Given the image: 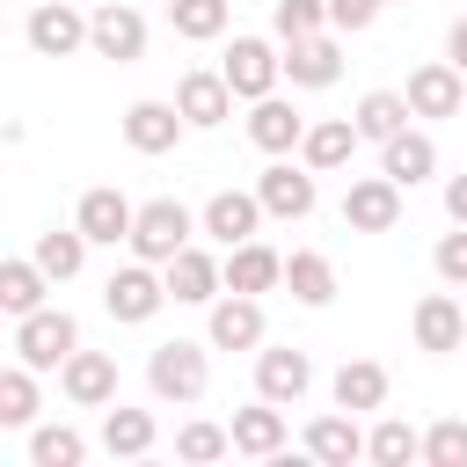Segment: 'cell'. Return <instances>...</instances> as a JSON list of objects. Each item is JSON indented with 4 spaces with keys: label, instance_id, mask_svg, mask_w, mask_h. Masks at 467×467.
I'll return each mask as SVG.
<instances>
[{
    "label": "cell",
    "instance_id": "cell-1",
    "mask_svg": "<svg viewBox=\"0 0 467 467\" xmlns=\"http://www.w3.org/2000/svg\"><path fill=\"white\" fill-rule=\"evenodd\" d=\"M146 387H153V401H175V409L204 401V387H212V358H204V343H190V336L153 343V350H146Z\"/></svg>",
    "mask_w": 467,
    "mask_h": 467
},
{
    "label": "cell",
    "instance_id": "cell-2",
    "mask_svg": "<svg viewBox=\"0 0 467 467\" xmlns=\"http://www.w3.org/2000/svg\"><path fill=\"white\" fill-rule=\"evenodd\" d=\"M190 234H204L197 226V212L182 204V197H153V204H139V219H131V255L139 263H168V255H182L190 248Z\"/></svg>",
    "mask_w": 467,
    "mask_h": 467
},
{
    "label": "cell",
    "instance_id": "cell-3",
    "mask_svg": "<svg viewBox=\"0 0 467 467\" xmlns=\"http://www.w3.org/2000/svg\"><path fill=\"white\" fill-rule=\"evenodd\" d=\"M168 306V270L161 263H124V270H109V285H102V314L109 321H124V328H139V321H153Z\"/></svg>",
    "mask_w": 467,
    "mask_h": 467
},
{
    "label": "cell",
    "instance_id": "cell-4",
    "mask_svg": "<svg viewBox=\"0 0 467 467\" xmlns=\"http://www.w3.org/2000/svg\"><path fill=\"white\" fill-rule=\"evenodd\" d=\"M73 350H80V321H73L66 306H36V314H22V321H15V358H22V365L58 372Z\"/></svg>",
    "mask_w": 467,
    "mask_h": 467
},
{
    "label": "cell",
    "instance_id": "cell-5",
    "mask_svg": "<svg viewBox=\"0 0 467 467\" xmlns=\"http://www.w3.org/2000/svg\"><path fill=\"white\" fill-rule=\"evenodd\" d=\"M219 73H226V88H234L241 102H263V95H277V80H285V51H277L270 36H234L226 58H219Z\"/></svg>",
    "mask_w": 467,
    "mask_h": 467
},
{
    "label": "cell",
    "instance_id": "cell-6",
    "mask_svg": "<svg viewBox=\"0 0 467 467\" xmlns=\"http://www.w3.org/2000/svg\"><path fill=\"white\" fill-rule=\"evenodd\" d=\"M88 51L95 58H117V66H139L146 58V15L131 0H102L88 15Z\"/></svg>",
    "mask_w": 467,
    "mask_h": 467
},
{
    "label": "cell",
    "instance_id": "cell-7",
    "mask_svg": "<svg viewBox=\"0 0 467 467\" xmlns=\"http://www.w3.org/2000/svg\"><path fill=\"white\" fill-rule=\"evenodd\" d=\"M22 36H29L36 58H73V51H88V15L73 0H36L29 22H22Z\"/></svg>",
    "mask_w": 467,
    "mask_h": 467
},
{
    "label": "cell",
    "instance_id": "cell-8",
    "mask_svg": "<svg viewBox=\"0 0 467 467\" xmlns=\"http://www.w3.org/2000/svg\"><path fill=\"white\" fill-rule=\"evenodd\" d=\"M255 197H263V212H270V219H306V212L321 204L314 168H306V161H285V153H270V168L255 175Z\"/></svg>",
    "mask_w": 467,
    "mask_h": 467
},
{
    "label": "cell",
    "instance_id": "cell-9",
    "mask_svg": "<svg viewBox=\"0 0 467 467\" xmlns=\"http://www.w3.org/2000/svg\"><path fill=\"white\" fill-rule=\"evenodd\" d=\"M306 387H314V358L299 343H263L255 350V394L263 401L292 409V401H306Z\"/></svg>",
    "mask_w": 467,
    "mask_h": 467
},
{
    "label": "cell",
    "instance_id": "cell-10",
    "mask_svg": "<svg viewBox=\"0 0 467 467\" xmlns=\"http://www.w3.org/2000/svg\"><path fill=\"white\" fill-rule=\"evenodd\" d=\"M343 226L350 234H394L401 226V182L394 175H358L343 190Z\"/></svg>",
    "mask_w": 467,
    "mask_h": 467
},
{
    "label": "cell",
    "instance_id": "cell-11",
    "mask_svg": "<svg viewBox=\"0 0 467 467\" xmlns=\"http://www.w3.org/2000/svg\"><path fill=\"white\" fill-rule=\"evenodd\" d=\"M204 343L212 350H263V299L255 292H219L212 321H204Z\"/></svg>",
    "mask_w": 467,
    "mask_h": 467
},
{
    "label": "cell",
    "instance_id": "cell-12",
    "mask_svg": "<svg viewBox=\"0 0 467 467\" xmlns=\"http://www.w3.org/2000/svg\"><path fill=\"white\" fill-rule=\"evenodd\" d=\"M131 219H139V204H131L124 190H109V182H95V190L73 204V226H80L95 248H117V241H131Z\"/></svg>",
    "mask_w": 467,
    "mask_h": 467
},
{
    "label": "cell",
    "instance_id": "cell-13",
    "mask_svg": "<svg viewBox=\"0 0 467 467\" xmlns=\"http://www.w3.org/2000/svg\"><path fill=\"white\" fill-rule=\"evenodd\" d=\"M270 212H263V197L255 190H219V197H204V212H197V226L219 241V248H241V241H255V226H263Z\"/></svg>",
    "mask_w": 467,
    "mask_h": 467
},
{
    "label": "cell",
    "instance_id": "cell-14",
    "mask_svg": "<svg viewBox=\"0 0 467 467\" xmlns=\"http://www.w3.org/2000/svg\"><path fill=\"white\" fill-rule=\"evenodd\" d=\"M161 270H168V299H175V306H212V299L226 292V263L204 255L197 241H190L182 255H168Z\"/></svg>",
    "mask_w": 467,
    "mask_h": 467
},
{
    "label": "cell",
    "instance_id": "cell-15",
    "mask_svg": "<svg viewBox=\"0 0 467 467\" xmlns=\"http://www.w3.org/2000/svg\"><path fill=\"white\" fill-rule=\"evenodd\" d=\"M409 328H416V350L445 358V350H460V343H467V306L452 299V285H445V292H423V299H416V314H409Z\"/></svg>",
    "mask_w": 467,
    "mask_h": 467
},
{
    "label": "cell",
    "instance_id": "cell-16",
    "mask_svg": "<svg viewBox=\"0 0 467 467\" xmlns=\"http://www.w3.org/2000/svg\"><path fill=\"white\" fill-rule=\"evenodd\" d=\"M401 95H409V109H416V117H460V109H467V73H460L452 58H431V66H416V73H409V88H401Z\"/></svg>",
    "mask_w": 467,
    "mask_h": 467
},
{
    "label": "cell",
    "instance_id": "cell-17",
    "mask_svg": "<svg viewBox=\"0 0 467 467\" xmlns=\"http://www.w3.org/2000/svg\"><path fill=\"white\" fill-rule=\"evenodd\" d=\"M234 102H241V95L226 88V73H204V66H197V73L175 80V109L190 117V131H219V124L234 117Z\"/></svg>",
    "mask_w": 467,
    "mask_h": 467
},
{
    "label": "cell",
    "instance_id": "cell-18",
    "mask_svg": "<svg viewBox=\"0 0 467 467\" xmlns=\"http://www.w3.org/2000/svg\"><path fill=\"white\" fill-rule=\"evenodd\" d=\"M58 387H66L73 409H109L117 401V358L109 350H73L58 365Z\"/></svg>",
    "mask_w": 467,
    "mask_h": 467
},
{
    "label": "cell",
    "instance_id": "cell-19",
    "mask_svg": "<svg viewBox=\"0 0 467 467\" xmlns=\"http://www.w3.org/2000/svg\"><path fill=\"white\" fill-rule=\"evenodd\" d=\"M285 80H292V88H336V80H343V44H336V29L292 36V44H285Z\"/></svg>",
    "mask_w": 467,
    "mask_h": 467
},
{
    "label": "cell",
    "instance_id": "cell-20",
    "mask_svg": "<svg viewBox=\"0 0 467 467\" xmlns=\"http://www.w3.org/2000/svg\"><path fill=\"white\" fill-rule=\"evenodd\" d=\"M182 131H190V117H182L175 102H153V95H146V102L124 109V146H131V153H175Z\"/></svg>",
    "mask_w": 467,
    "mask_h": 467
},
{
    "label": "cell",
    "instance_id": "cell-21",
    "mask_svg": "<svg viewBox=\"0 0 467 467\" xmlns=\"http://www.w3.org/2000/svg\"><path fill=\"white\" fill-rule=\"evenodd\" d=\"M365 146V131H358V117H321V124H306V139H299V161L314 168V175H336V168H350V153Z\"/></svg>",
    "mask_w": 467,
    "mask_h": 467
},
{
    "label": "cell",
    "instance_id": "cell-22",
    "mask_svg": "<svg viewBox=\"0 0 467 467\" xmlns=\"http://www.w3.org/2000/svg\"><path fill=\"white\" fill-rule=\"evenodd\" d=\"M226 431H234V452H241V460H277V452H285V409L263 401V394H255L248 409H234Z\"/></svg>",
    "mask_w": 467,
    "mask_h": 467
},
{
    "label": "cell",
    "instance_id": "cell-23",
    "mask_svg": "<svg viewBox=\"0 0 467 467\" xmlns=\"http://www.w3.org/2000/svg\"><path fill=\"white\" fill-rule=\"evenodd\" d=\"M248 139H255L263 153H299V139H306V117H299L285 95H263V102H248Z\"/></svg>",
    "mask_w": 467,
    "mask_h": 467
},
{
    "label": "cell",
    "instance_id": "cell-24",
    "mask_svg": "<svg viewBox=\"0 0 467 467\" xmlns=\"http://www.w3.org/2000/svg\"><path fill=\"white\" fill-rule=\"evenodd\" d=\"M379 175H394L401 190L431 182V175H438V139H431V131H394V139L379 146Z\"/></svg>",
    "mask_w": 467,
    "mask_h": 467
},
{
    "label": "cell",
    "instance_id": "cell-25",
    "mask_svg": "<svg viewBox=\"0 0 467 467\" xmlns=\"http://www.w3.org/2000/svg\"><path fill=\"white\" fill-rule=\"evenodd\" d=\"M306 460H321V467H350V460H365V431H358V416H350V409L314 416V423H306Z\"/></svg>",
    "mask_w": 467,
    "mask_h": 467
},
{
    "label": "cell",
    "instance_id": "cell-26",
    "mask_svg": "<svg viewBox=\"0 0 467 467\" xmlns=\"http://www.w3.org/2000/svg\"><path fill=\"white\" fill-rule=\"evenodd\" d=\"M153 409H124V401H109L102 409V452L109 460H146L153 452Z\"/></svg>",
    "mask_w": 467,
    "mask_h": 467
},
{
    "label": "cell",
    "instance_id": "cell-27",
    "mask_svg": "<svg viewBox=\"0 0 467 467\" xmlns=\"http://www.w3.org/2000/svg\"><path fill=\"white\" fill-rule=\"evenodd\" d=\"M328 394H336V409H379L387 401V365L379 358H343L336 365V379H328Z\"/></svg>",
    "mask_w": 467,
    "mask_h": 467
},
{
    "label": "cell",
    "instance_id": "cell-28",
    "mask_svg": "<svg viewBox=\"0 0 467 467\" xmlns=\"http://www.w3.org/2000/svg\"><path fill=\"white\" fill-rule=\"evenodd\" d=\"M270 285H285V255L277 248H263V241L226 248V292H270Z\"/></svg>",
    "mask_w": 467,
    "mask_h": 467
},
{
    "label": "cell",
    "instance_id": "cell-29",
    "mask_svg": "<svg viewBox=\"0 0 467 467\" xmlns=\"http://www.w3.org/2000/svg\"><path fill=\"white\" fill-rule=\"evenodd\" d=\"M285 292H292L299 306H328V299H336V263H328L321 248H292V255H285Z\"/></svg>",
    "mask_w": 467,
    "mask_h": 467
},
{
    "label": "cell",
    "instance_id": "cell-30",
    "mask_svg": "<svg viewBox=\"0 0 467 467\" xmlns=\"http://www.w3.org/2000/svg\"><path fill=\"white\" fill-rule=\"evenodd\" d=\"M44 292H51V277H44V263H36V255L0 263V314H7V321L36 314V306H44Z\"/></svg>",
    "mask_w": 467,
    "mask_h": 467
},
{
    "label": "cell",
    "instance_id": "cell-31",
    "mask_svg": "<svg viewBox=\"0 0 467 467\" xmlns=\"http://www.w3.org/2000/svg\"><path fill=\"white\" fill-rule=\"evenodd\" d=\"M350 117H358V131H365L372 146H387L394 131H409V117H416V109H409V95H401V88H372V95H358V109H350Z\"/></svg>",
    "mask_w": 467,
    "mask_h": 467
},
{
    "label": "cell",
    "instance_id": "cell-32",
    "mask_svg": "<svg viewBox=\"0 0 467 467\" xmlns=\"http://www.w3.org/2000/svg\"><path fill=\"white\" fill-rule=\"evenodd\" d=\"M88 248H95V241H88L80 226H51V234H36V248H29V255L44 263V277H51V285H66V277H80V270H88Z\"/></svg>",
    "mask_w": 467,
    "mask_h": 467
},
{
    "label": "cell",
    "instance_id": "cell-33",
    "mask_svg": "<svg viewBox=\"0 0 467 467\" xmlns=\"http://www.w3.org/2000/svg\"><path fill=\"white\" fill-rule=\"evenodd\" d=\"M365 460H372V467H409V460H423V431L401 423V416H379V423L365 431Z\"/></svg>",
    "mask_w": 467,
    "mask_h": 467
},
{
    "label": "cell",
    "instance_id": "cell-34",
    "mask_svg": "<svg viewBox=\"0 0 467 467\" xmlns=\"http://www.w3.org/2000/svg\"><path fill=\"white\" fill-rule=\"evenodd\" d=\"M226 0H168V29L182 36V44H212V36H226Z\"/></svg>",
    "mask_w": 467,
    "mask_h": 467
},
{
    "label": "cell",
    "instance_id": "cell-35",
    "mask_svg": "<svg viewBox=\"0 0 467 467\" xmlns=\"http://www.w3.org/2000/svg\"><path fill=\"white\" fill-rule=\"evenodd\" d=\"M0 423L7 431H29L36 423V365H22V358L0 372Z\"/></svg>",
    "mask_w": 467,
    "mask_h": 467
},
{
    "label": "cell",
    "instance_id": "cell-36",
    "mask_svg": "<svg viewBox=\"0 0 467 467\" xmlns=\"http://www.w3.org/2000/svg\"><path fill=\"white\" fill-rule=\"evenodd\" d=\"M88 460V438L73 423H36L29 431V467H80Z\"/></svg>",
    "mask_w": 467,
    "mask_h": 467
},
{
    "label": "cell",
    "instance_id": "cell-37",
    "mask_svg": "<svg viewBox=\"0 0 467 467\" xmlns=\"http://www.w3.org/2000/svg\"><path fill=\"white\" fill-rule=\"evenodd\" d=\"M226 452H234V431L226 423H182L175 431V460H190V467H212Z\"/></svg>",
    "mask_w": 467,
    "mask_h": 467
},
{
    "label": "cell",
    "instance_id": "cell-38",
    "mask_svg": "<svg viewBox=\"0 0 467 467\" xmlns=\"http://www.w3.org/2000/svg\"><path fill=\"white\" fill-rule=\"evenodd\" d=\"M423 460L431 467H467V416H438L423 431Z\"/></svg>",
    "mask_w": 467,
    "mask_h": 467
},
{
    "label": "cell",
    "instance_id": "cell-39",
    "mask_svg": "<svg viewBox=\"0 0 467 467\" xmlns=\"http://www.w3.org/2000/svg\"><path fill=\"white\" fill-rule=\"evenodd\" d=\"M270 22H277V44H292V36H321V29H328V0H277Z\"/></svg>",
    "mask_w": 467,
    "mask_h": 467
},
{
    "label": "cell",
    "instance_id": "cell-40",
    "mask_svg": "<svg viewBox=\"0 0 467 467\" xmlns=\"http://www.w3.org/2000/svg\"><path fill=\"white\" fill-rule=\"evenodd\" d=\"M431 270H438V285H452V292H467V226H452V234L438 241V255H431Z\"/></svg>",
    "mask_w": 467,
    "mask_h": 467
},
{
    "label": "cell",
    "instance_id": "cell-41",
    "mask_svg": "<svg viewBox=\"0 0 467 467\" xmlns=\"http://www.w3.org/2000/svg\"><path fill=\"white\" fill-rule=\"evenodd\" d=\"M379 7H387V0H328V29H336V36H358V29L379 22Z\"/></svg>",
    "mask_w": 467,
    "mask_h": 467
},
{
    "label": "cell",
    "instance_id": "cell-42",
    "mask_svg": "<svg viewBox=\"0 0 467 467\" xmlns=\"http://www.w3.org/2000/svg\"><path fill=\"white\" fill-rule=\"evenodd\" d=\"M445 219H452V226H467V168H460V175H445Z\"/></svg>",
    "mask_w": 467,
    "mask_h": 467
},
{
    "label": "cell",
    "instance_id": "cell-43",
    "mask_svg": "<svg viewBox=\"0 0 467 467\" xmlns=\"http://www.w3.org/2000/svg\"><path fill=\"white\" fill-rule=\"evenodd\" d=\"M445 58H452V66H460V73H467V15H460V22H452V29H445Z\"/></svg>",
    "mask_w": 467,
    "mask_h": 467
},
{
    "label": "cell",
    "instance_id": "cell-44",
    "mask_svg": "<svg viewBox=\"0 0 467 467\" xmlns=\"http://www.w3.org/2000/svg\"><path fill=\"white\" fill-rule=\"evenodd\" d=\"M387 7H394V0H387Z\"/></svg>",
    "mask_w": 467,
    "mask_h": 467
}]
</instances>
